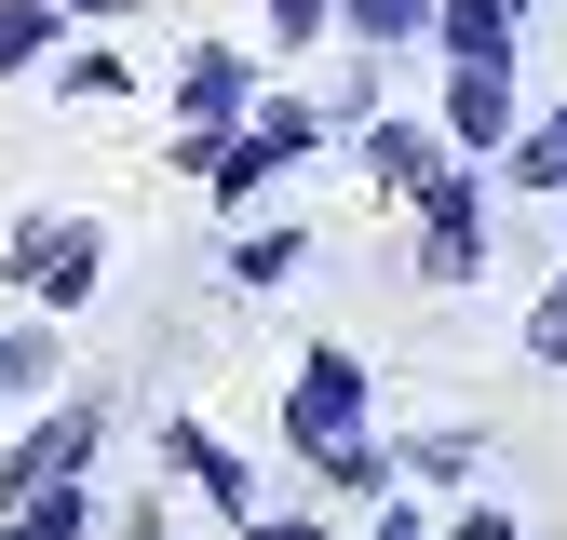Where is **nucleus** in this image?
Segmentation results:
<instances>
[{
  "mask_svg": "<svg viewBox=\"0 0 567 540\" xmlns=\"http://www.w3.org/2000/svg\"><path fill=\"white\" fill-rule=\"evenodd\" d=\"M351 419H365V365H351V352H311L298 392H284V446L324 459V446H351Z\"/></svg>",
  "mask_w": 567,
  "mask_h": 540,
  "instance_id": "nucleus-1",
  "label": "nucleus"
},
{
  "mask_svg": "<svg viewBox=\"0 0 567 540\" xmlns=\"http://www.w3.org/2000/svg\"><path fill=\"white\" fill-rule=\"evenodd\" d=\"M298 149H311V108L284 95V108H257L244 135H217V163H203V189H230V202H244V189H270L284 163H298Z\"/></svg>",
  "mask_w": 567,
  "mask_h": 540,
  "instance_id": "nucleus-2",
  "label": "nucleus"
},
{
  "mask_svg": "<svg viewBox=\"0 0 567 540\" xmlns=\"http://www.w3.org/2000/svg\"><path fill=\"white\" fill-rule=\"evenodd\" d=\"M95 257H109V243H95L82 217H41V230H14V284L54 298V311H82V298H95Z\"/></svg>",
  "mask_w": 567,
  "mask_h": 540,
  "instance_id": "nucleus-3",
  "label": "nucleus"
},
{
  "mask_svg": "<svg viewBox=\"0 0 567 540\" xmlns=\"http://www.w3.org/2000/svg\"><path fill=\"white\" fill-rule=\"evenodd\" d=\"M95 433H109V419H95V405H68V419H41V433H28L14 459H0V513H28L41 487H68V472H82V459H95Z\"/></svg>",
  "mask_w": 567,
  "mask_h": 540,
  "instance_id": "nucleus-4",
  "label": "nucleus"
},
{
  "mask_svg": "<svg viewBox=\"0 0 567 540\" xmlns=\"http://www.w3.org/2000/svg\"><path fill=\"white\" fill-rule=\"evenodd\" d=\"M501 135H514V54L460 68V95H446V149H501Z\"/></svg>",
  "mask_w": 567,
  "mask_h": 540,
  "instance_id": "nucleus-5",
  "label": "nucleus"
},
{
  "mask_svg": "<svg viewBox=\"0 0 567 540\" xmlns=\"http://www.w3.org/2000/svg\"><path fill=\"white\" fill-rule=\"evenodd\" d=\"M163 459H176V472H189V487L217 500V513H257V472H244L217 433H203V419H176V433H163Z\"/></svg>",
  "mask_w": 567,
  "mask_h": 540,
  "instance_id": "nucleus-6",
  "label": "nucleus"
},
{
  "mask_svg": "<svg viewBox=\"0 0 567 540\" xmlns=\"http://www.w3.org/2000/svg\"><path fill=\"white\" fill-rule=\"evenodd\" d=\"M365 176L419 202V189H433V176H446V135H419V122H365Z\"/></svg>",
  "mask_w": 567,
  "mask_h": 540,
  "instance_id": "nucleus-7",
  "label": "nucleus"
},
{
  "mask_svg": "<svg viewBox=\"0 0 567 540\" xmlns=\"http://www.w3.org/2000/svg\"><path fill=\"white\" fill-rule=\"evenodd\" d=\"M433 41H446L460 68H501V54H514V0H433Z\"/></svg>",
  "mask_w": 567,
  "mask_h": 540,
  "instance_id": "nucleus-8",
  "label": "nucleus"
},
{
  "mask_svg": "<svg viewBox=\"0 0 567 540\" xmlns=\"http://www.w3.org/2000/svg\"><path fill=\"white\" fill-rule=\"evenodd\" d=\"M176 108H189V135H217V122L244 108V54H203L189 82H176Z\"/></svg>",
  "mask_w": 567,
  "mask_h": 540,
  "instance_id": "nucleus-9",
  "label": "nucleus"
},
{
  "mask_svg": "<svg viewBox=\"0 0 567 540\" xmlns=\"http://www.w3.org/2000/svg\"><path fill=\"white\" fill-rule=\"evenodd\" d=\"M298 257H311V230H298V217H284V230H244L230 284H298Z\"/></svg>",
  "mask_w": 567,
  "mask_h": 540,
  "instance_id": "nucleus-10",
  "label": "nucleus"
},
{
  "mask_svg": "<svg viewBox=\"0 0 567 540\" xmlns=\"http://www.w3.org/2000/svg\"><path fill=\"white\" fill-rule=\"evenodd\" d=\"M501 176H514V189H567V108L514 135V163H501Z\"/></svg>",
  "mask_w": 567,
  "mask_h": 540,
  "instance_id": "nucleus-11",
  "label": "nucleus"
},
{
  "mask_svg": "<svg viewBox=\"0 0 567 540\" xmlns=\"http://www.w3.org/2000/svg\"><path fill=\"white\" fill-rule=\"evenodd\" d=\"M365 41H433V0H338Z\"/></svg>",
  "mask_w": 567,
  "mask_h": 540,
  "instance_id": "nucleus-12",
  "label": "nucleus"
},
{
  "mask_svg": "<svg viewBox=\"0 0 567 540\" xmlns=\"http://www.w3.org/2000/svg\"><path fill=\"white\" fill-rule=\"evenodd\" d=\"M324 472H338V487H351V500H392V472H405V459H379L365 433H351V446H324Z\"/></svg>",
  "mask_w": 567,
  "mask_h": 540,
  "instance_id": "nucleus-13",
  "label": "nucleus"
},
{
  "mask_svg": "<svg viewBox=\"0 0 567 540\" xmlns=\"http://www.w3.org/2000/svg\"><path fill=\"white\" fill-rule=\"evenodd\" d=\"M54 41V0H0V68H28Z\"/></svg>",
  "mask_w": 567,
  "mask_h": 540,
  "instance_id": "nucleus-14",
  "label": "nucleus"
},
{
  "mask_svg": "<svg viewBox=\"0 0 567 540\" xmlns=\"http://www.w3.org/2000/svg\"><path fill=\"white\" fill-rule=\"evenodd\" d=\"M54 378V352H41V338H0V392H41Z\"/></svg>",
  "mask_w": 567,
  "mask_h": 540,
  "instance_id": "nucleus-15",
  "label": "nucleus"
},
{
  "mask_svg": "<svg viewBox=\"0 0 567 540\" xmlns=\"http://www.w3.org/2000/svg\"><path fill=\"white\" fill-rule=\"evenodd\" d=\"M527 352H540V365H567V284H554V298L527 311Z\"/></svg>",
  "mask_w": 567,
  "mask_h": 540,
  "instance_id": "nucleus-16",
  "label": "nucleus"
},
{
  "mask_svg": "<svg viewBox=\"0 0 567 540\" xmlns=\"http://www.w3.org/2000/svg\"><path fill=\"white\" fill-rule=\"evenodd\" d=\"M324 14H338V0H270V28H284V41H311Z\"/></svg>",
  "mask_w": 567,
  "mask_h": 540,
  "instance_id": "nucleus-17",
  "label": "nucleus"
},
{
  "mask_svg": "<svg viewBox=\"0 0 567 540\" xmlns=\"http://www.w3.org/2000/svg\"><path fill=\"white\" fill-rule=\"evenodd\" d=\"M244 540H324V527H298V513H244Z\"/></svg>",
  "mask_w": 567,
  "mask_h": 540,
  "instance_id": "nucleus-18",
  "label": "nucleus"
},
{
  "mask_svg": "<svg viewBox=\"0 0 567 540\" xmlns=\"http://www.w3.org/2000/svg\"><path fill=\"white\" fill-rule=\"evenodd\" d=\"M54 14H135V0H54Z\"/></svg>",
  "mask_w": 567,
  "mask_h": 540,
  "instance_id": "nucleus-19",
  "label": "nucleus"
},
{
  "mask_svg": "<svg viewBox=\"0 0 567 540\" xmlns=\"http://www.w3.org/2000/svg\"><path fill=\"white\" fill-rule=\"evenodd\" d=\"M514 14H527V0H514Z\"/></svg>",
  "mask_w": 567,
  "mask_h": 540,
  "instance_id": "nucleus-20",
  "label": "nucleus"
}]
</instances>
